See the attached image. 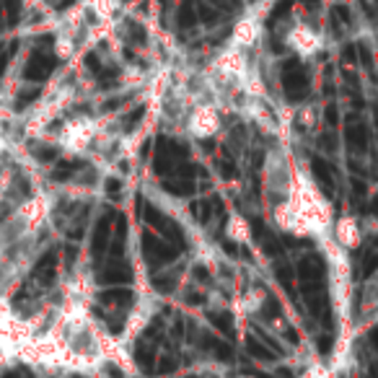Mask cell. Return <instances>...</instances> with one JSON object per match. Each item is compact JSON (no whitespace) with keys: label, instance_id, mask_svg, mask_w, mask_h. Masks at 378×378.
Instances as JSON below:
<instances>
[{"label":"cell","instance_id":"obj_14","mask_svg":"<svg viewBox=\"0 0 378 378\" xmlns=\"http://www.w3.org/2000/svg\"><path fill=\"white\" fill-rule=\"evenodd\" d=\"M6 148H8V140H6V132H3V125H0V159H3Z\"/></svg>","mask_w":378,"mask_h":378},{"label":"cell","instance_id":"obj_11","mask_svg":"<svg viewBox=\"0 0 378 378\" xmlns=\"http://www.w3.org/2000/svg\"><path fill=\"white\" fill-rule=\"evenodd\" d=\"M226 236L236 244H249L251 241L249 220L244 218V215H239V212H231L226 220Z\"/></svg>","mask_w":378,"mask_h":378},{"label":"cell","instance_id":"obj_5","mask_svg":"<svg viewBox=\"0 0 378 378\" xmlns=\"http://www.w3.org/2000/svg\"><path fill=\"white\" fill-rule=\"evenodd\" d=\"M153 316H156V298H153V295H145V298H140V301L135 303V309L127 314V321H125L117 340H120L125 348L132 345V342L151 326Z\"/></svg>","mask_w":378,"mask_h":378},{"label":"cell","instance_id":"obj_2","mask_svg":"<svg viewBox=\"0 0 378 378\" xmlns=\"http://www.w3.org/2000/svg\"><path fill=\"white\" fill-rule=\"evenodd\" d=\"M98 132H101V120H93V117H73L57 132L55 143H57V148L65 156H86V153L91 151V145L96 143Z\"/></svg>","mask_w":378,"mask_h":378},{"label":"cell","instance_id":"obj_7","mask_svg":"<svg viewBox=\"0 0 378 378\" xmlns=\"http://www.w3.org/2000/svg\"><path fill=\"white\" fill-rule=\"evenodd\" d=\"M332 239L340 244L345 251L357 249V246L363 244V226H360V218L350 215V212H348V215H340V218H334Z\"/></svg>","mask_w":378,"mask_h":378},{"label":"cell","instance_id":"obj_8","mask_svg":"<svg viewBox=\"0 0 378 378\" xmlns=\"http://www.w3.org/2000/svg\"><path fill=\"white\" fill-rule=\"evenodd\" d=\"M259 37H262V18L257 13H246L244 18H239V23L234 26V34H231V42L228 45L239 47V50H246L249 52L251 47L259 45Z\"/></svg>","mask_w":378,"mask_h":378},{"label":"cell","instance_id":"obj_9","mask_svg":"<svg viewBox=\"0 0 378 378\" xmlns=\"http://www.w3.org/2000/svg\"><path fill=\"white\" fill-rule=\"evenodd\" d=\"M273 218H275V226L280 228V231H285V234L295 236V239H309V236H306V228H303V223H301V218L295 215L293 205H290L287 197L275 205Z\"/></svg>","mask_w":378,"mask_h":378},{"label":"cell","instance_id":"obj_3","mask_svg":"<svg viewBox=\"0 0 378 378\" xmlns=\"http://www.w3.org/2000/svg\"><path fill=\"white\" fill-rule=\"evenodd\" d=\"M50 210H52V195L37 192V195H31L29 200H23L16 207L13 220L21 226L23 236H34L45 228L47 218H50Z\"/></svg>","mask_w":378,"mask_h":378},{"label":"cell","instance_id":"obj_12","mask_svg":"<svg viewBox=\"0 0 378 378\" xmlns=\"http://www.w3.org/2000/svg\"><path fill=\"white\" fill-rule=\"evenodd\" d=\"M195 251H197V259H200V262H202V265L207 267L210 273H218V257H215L218 251H215V246H212V244L200 241L195 246Z\"/></svg>","mask_w":378,"mask_h":378},{"label":"cell","instance_id":"obj_13","mask_svg":"<svg viewBox=\"0 0 378 378\" xmlns=\"http://www.w3.org/2000/svg\"><path fill=\"white\" fill-rule=\"evenodd\" d=\"M303 378H334V373L326 365H311L309 371L303 373Z\"/></svg>","mask_w":378,"mask_h":378},{"label":"cell","instance_id":"obj_4","mask_svg":"<svg viewBox=\"0 0 378 378\" xmlns=\"http://www.w3.org/2000/svg\"><path fill=\"white\" fill-rule=\"evenodd\" d=\"M223 127V112L215 101H197L187 117V132L195 140H210Z\"/></svg>","mask_w":378,"mask_h":378},{"label":"cell","instance_id":"obj_10","mask_svg":"<svg viewBox=\"0 0 378 378\" xmlns=\"http://www.w3.org/2000/svg\"><path fill=\"white\" fill-rule=\"evenodd\" d=\"M265 301H267V293L262 287H249L241 298H236V311H239L241 316H254V314L262 311Z\"/></svg>","mask_w":378,"mask_h":378},{"label":"cell","instance_id":"obj_1","mask_svg":"<svg viewBox=\"0 0 378 378\" xmlns=\"http://www.w3.org/2000/svg\"><path fill=\"white\" fill-rule=\"evenodd\" d=\"M287 200L293 205L295 215L301 218L303 228H306V236L316 239V241L332 236V226H334L332 205L319 192V187L309 176V171L298 168L295 164H290V192H287Z\"/></svg>","mask_w":378,"mask_h":378},{"label":"cell","instance_id":"obj_6","mask_svg":"<svg viewBox=\"0 0 378 378\" xmlns=\"http://www.w3.org/2000/svg\"><path fill=\"white\" fill-rule=\"evenodd\" d=\"M285 45L293 50L298 57H314L316 52H321L324 47V39L314 26L309 23H293L285 34Z\"/></svg>","mask_w":378,"mask_h":378}]
</instances>
